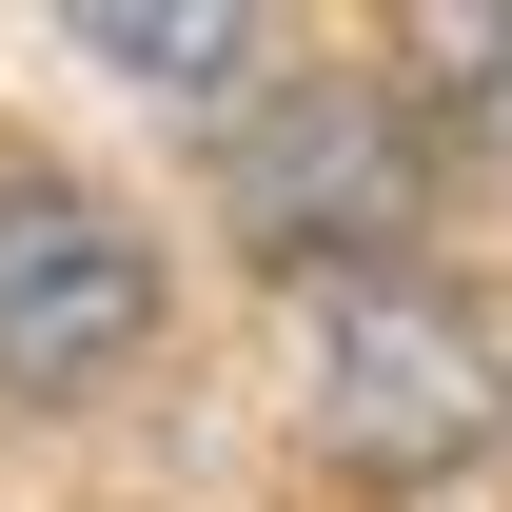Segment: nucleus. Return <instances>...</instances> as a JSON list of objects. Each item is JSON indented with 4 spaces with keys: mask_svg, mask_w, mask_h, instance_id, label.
I'll use <instances>...</instances> for the list:
<instances>
[{
    "mask_svg": "<svg viewBox=\"0 0 512 512\" xmlns=\"http://www.w3.org/2000/svg\"><path fill=\"white\" fill-rule=\"evenodd\" d=\"M79 40L119 79H158V99H217V79H256V0H60Z\"/></svg>",
    "mask_w": 512,
    "mask_h": 512,
    "instance_id": "7ed1b4c3",
    "label": "nucleus"
},
{
    "mask_svg": "<svg viewBox=\"0 0 512 512\" xmlns=\"http://www.w3.org/2000/svg\"><path fill=\"white\" fill-rule=\"evenodd\" d=\"M138 335H158L138 217L60 197V178H0V394H99V375H138Z\"/></svg>",
    "mask_w": 512,
    "mask_h": 512,
    "instance_id": "f03ea898",
    "label": "nucleus"
},
{
    "mask_svg": "<svg viewBox=\"0 0 512 512\" xmlns=\"http://www.w3.org/2000/svg\"><path fill=\"white\" fill-rule=\"evenodd\" d=\"M493 414H512V394H493V335L453 316L434 276H394V256L316 276V434L355 453V473H453Z\"/></svg>",
    "mask_w": 512,
    "mask_h": 512,
    "instance_id": "f257e3e1",
    "label": "nucleus"
},
{
    "mask_svg": "<svg viewBox=\"0 0 512 512\" xmlns=\"http://www.w3.org/2000/svg\"><path fill=\"white\" fill-rule=\"evenodd\" d=\"M493 20H512V0H493Z\"/></svg>",
    "mask_w": 512,
    "mask_h": 512,
    "instance_id": "20e7f679",
    "label": "nucleus"
}]
</instances>
